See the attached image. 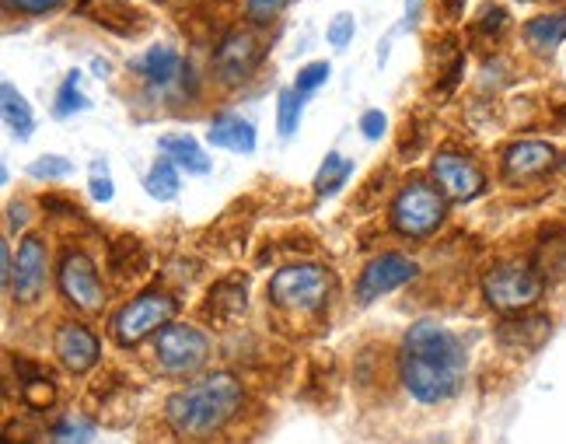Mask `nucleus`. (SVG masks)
I'll return each mask as SVG.
<instances>
[{
    "mask_svg": "<svg viewBox=\"0 0 566 444\" xmlns=\"http://www.w3.org/2000/svg\"><path fill=\"white\" fill-rule=\"evenodd\" d=\"M399 385L420 406H441L455 399L469 375L465 343L437 319H416L399 347Z\"/></svg>",
    "mask_w": 566,
    "mask_h": 444,
    "instance_id": "nucleus-1",
    "label": "nucleus"
},
{
    "mask_svg": "<svg viewBox=\"0 0 566 444\" xmlns=\"http://www.w3.org/2000/svg\"><path fill=\"white\" fill-rule=\"evenodd\" d=\"M245 385L231 371H210L165 399V427L182 444H214L242 417Z\"/></svg>",
    "mask_w": 566,
    "mask_h": 444,
    "instance_id": "nucleus-2",
    "label": "nucleus"
},
{
    "mask_svg": "<svg viewBox=\"0 0 566 444\" xmlns=\"http://www.w3.org/2000/svg\"><path fill=\"white\" fill-rule=\"evenodd\" d=\"M336 291V273L322 263H290L266 287L273 308L290 315H318Z\"/></svg>",
    "mask_w": 566,
    "mask_h": 444,
    "instance_id": "nucleus-3",
    "label": "nucleus"
},
{
    "mask_svg": "<svg viewBox=\"0 0 566 444\" xmlns=\"http://www.w3.org/2000/svg\"><path fill=\"white\" fill-rule=\"evenodd\" d=\"M546 284L549 280L532 259H500L483 273V298L500 315L532 312L546 294Z\"/></svg>",
    "mask_w": 566,
    "mask_h": 444,
    "instance_id": "nucleus-4",
    "label": "nucleus"
},
{
    "mask_svg": "<svg viewBox=\"0 0 566 444\" xmlns=\"http://www.w3.org/2000/svg\"><path fill=\"white\" fill-rule=\"evenodd\" d=\"M444 193L423 179H413L395 193L392 210H388V224L395 235L402 238H430L444 224Z\"/></svg>",
    "mask_w": 566,
    "mask_h": 444,
    "instance_id": "nucleus-5",
    "label": "nucleus"
},
{
    "mask_svg": "<svg viewBox=\"0 0 566 444\" xmlns=\"http://www.w3.org/2000/svg\"><path fill=\"white\" fill-rule=\"evenodd\" d=\"M175 312H179L175 298H168V294H161V291H147V294H140V298L126 301V305L112 315L109 329H112V336H116L119 347H137V343L144 340V336H151L154 329L172 326Z\"/></svg>",
    "mask_w": 566,
    "mask_h": 444,
    "instance_id": "nucleus-6",
    "label": "nucleus"
},
{
    "mask_svg": "<svg viewBox=\"0 0 566 444\" xmlns=\"http://www.w3.org/2000/svg\"><path fill=\"white\" fill-rule=\"evenodd\" d=\"M154 361H158L161 371L172 378L196 375V371H203L210 361L207 333H200L196 326L172 322V326L161 329L158 340H154Z\"/></svg>",
    "mask_w": 566,
    "mask_h": 444,
    "instance_id": "nucleus-7",
    "label": "nucleus"
},
{
    "mask_svg": "<svg viewBox=\"0 0 566 444\" xmlns=\"http://www.w3.org/2000/svg\"><path fill=\"white\" fill-rule=\"evenodd\" d=\"M147 84V95L161 98L165 91H179V98H193L196 95V74L193 63L182 60L172 46H151L140 60L130 63Z\"/></svg>",
    "mask_w": 566,
    "mask_h": 444,
    "instance_id": "nucleus-8",
    "label": "nucleus"
},
{
    "mask_svg": "<svg viewBox=\"0 0 566 444\" xmlns=\"http://www.w3.org/2000/svg\"><path fill=\"white\" fill-rule=\"evenodd\" d=\"M56 280H60V291L67 298L70 308L91 315L105 308V287L102 277H98L95 259L84 249H67L60 256V270H56Z\"/></svg>",
    "mask_w": 566,
    "mask_h": 444,
    "instance_id": "nucleus-9",
    "label": "nucleus"
},
{
    "mask_svg": "<svg viewBox=\"0 0 566 444\" xmlns=\"http://www.w3.org/2000/svg\"><path fill=\"white\" fill-rule=\"evenodd\" d=\"M416 277H420V263H416V259L402 256V252H381V256H374L371 263L360 270L357 301L360 305H374V301L388 298V294L406 287L409 280Z\"/></svg>",
    "mask_w": 566,
    "mask_h": 444,
    "instance_id": "nucleus-10",
    "label": "nucleus"
},
{
    "mask_svg": "<svg viewBox=\"0 0 566 444\" xmlns=\"http://www.w3.org/2000/svg\"><path fill=\"white\" fill-rule=\"evenodd\" d=\"M560 168V151L549 140H514L500 154V175L507 186H528Z\"/></svg>",
    "mask_w": 566,
    "mask_h": 444,
    "instance_id": "nucleus-11",
    "label": "nucleus"
},
{
    "mask_svg": "<svg viewBox=\"0 0 566 444\" xmlns=\"http://www.w3.org/2000/svg\"><path fill=\"white\" fill-rule=\"evenodd\" d=\"M263 60V42L252 28H235L214 49V74L224 88H238L252 77V70Z\"/></svg>",
    "mask_w": 566,
    "mask_h": 444,
    "instance_id": "nucleus-12",
    "label": "nucleus"
},
{
    "mask_svg": "<svg viewBox=\"0 0 566 444\" xmlns=\"http://www.w3.org/2000/svg\"><path fill=\"white\" fill-rule=\"evenodd\" d=\"M430 175H434L437 189H441L448 200L469 203L486 193V172L476 165V158H469V154H462V151L434 154Z\"/></svg>",
    "mask_w": 566,
    "mask_h": 444,
    "instance_id": "nucleus-13",
    "label": "nucleus"
},
{
    "mask_svg": "<svg viewBox=\"0 0 566 444\" xmlns=\"http://www.w3.org/2000/svg\"><path fill=\"white\" fill-rule=\"evenodd\" d=\"M49 284V249L42 235H25L18 242V259H14L11 291L18 305H35L46 294Z\"/></svg>",
    "mask_w": 566,
    "mask_h": 444,
    "instance_id": "nucleus-14",
    "label": "nucleus"
},
{
    "mask_svg": "<svg viewBox=\"0 0 566 444\" xmlns=\"http://www.w3.org/2000/svg\"><path fill=\"white\" fill-rule=\"evenodd\" d=\"M56 361L70 371V375H88L98 361H102V340L91 333L84 322H60L53 336Z\"/></svg>",
    "mask_w": 566,
    "mask_h": 444,
    "instance_id": "nucleus-15",
    "label": "nucleus"
},
{
    "mask_svg": "<svg viewBox=\"0 0 566 444\" xmlns=\"http://www.w3.org/2000/svg\"><path fill=\"white\" fill-rule=\"evenodd\" d=\"M497 343L504 350H518V354H532V350H539L542 343L549 340V333H553V319L542 312H518V315H504V319L497 322Z\"/></svg>",
    "mask_w": 566,
    "mask_h": 444,
    "instance_id": "nucleus-16",
    "label": "nucleus"
},
{
    "mask_svg": "<svg viewBox=\"0 0 566 444\" xmlns=\"http://www.w3.org/2000/svg\"><path fill=\"white\" fill-rule=\"evenodd\" d=\"M207 144L217 151H231V154H252L256 151V126L249 123L238 112L224 109L210 119L207 126Z\"/></svg>",
    "mask_w": 566,
    "mask_h": 444,
    "instance_id": "nucleus-17",
    "label": "nucleus"
},
{
    "mask_svg": "<svg viewBox=\"0 0 566 444\" xmlns=\"http://www.w3.org/2000/svg\"><path fill=\"white\" fill-rule=\"evenodd\" d=\"M245 305H249V280L235 273V277L214 284V291L207 294V319L231 322L245 315Z\"/></svg>",
    "mask_w": 566,
    "mask_h": 444,
    "instance_id": "nucleus-18",
    "label": "nucleus"
},
{
    "mask_svg": "<svg viewBox=\"0 0 566 444\" xmlns=\"http://www.w3.org/2000/svg\"><path fill=\"white\" fill-rule=\"evenodd\" d=\"M158 151L165 158H172L179 165V172L189 175H207L210 172V154L203 151V144L189 133H165L158 137Z\"/></svg>",
    "mask_w": 566,
    "mask_h": 444,
    "instance_id": "nucleus-19",
    "label": "nucleus"
},
{
    "mask_svg": "<svg viewBox=\"0 0 566 444\" xmlns=\"http://www.w3.org/2000/svg\"><path fill=\"white\" fill-rule=\"evenodd\" d=\"M525 42L532 46V53L553 56L566 42V11L539 14V18L525 21Z\"/></svg>",
    "mask_w": 566,
    "mask_h": 444,
    "instance_id": "nucleus-20",
    "label": "nucleus"
},
{
    "mask_svg": "<svg viewBox=\"0 0 566 444\" xmlns=\"http://www.w3.org/2000/svg\"><path fill=\"white\" fill-rule=\"evenodd\" d=\"M0 109H4V123H7V130L14 133V140H21V144L32 140L35 112H32V105H28V98L21 95L11 81L0 84Z\"/></svg>",
    "mask_w": 566,
    "mask_h": 444,
    "instance_id": "nucleus-21",
    "label": "nucleus"
},
{
    "mask_svg": "<svg viewBox=\"0 0 566 444\" xmlns=\"http://www.w3.org/2000/svg\"><path fill=\"white\" fill-rule=\"evenodd\" d=\"M144 189H147V196H154V200L172 203L175 196H179V189H182L179 165H175L172 158H165V154H161V158L151 165V172L144 175Z\"/></svg>",
    "mask_w": 566,
    "mask_h": 444,
    "instance_id": "nucleus-22",
    "label": "nucleus"
},
{
    "mask_svg": "<svg viewBox=\"0 0 566 444\" xmlns=\"http://www.w3.org/2000/svg\"><path fill=\"white\" fill-rule=\"evenodd\" d=\"M350 175H353V161L343 158L339 151H329L322 161V168H318V175H315V193L318 196H336L339 189L350 182Z\"/></svg>",
    "mask_w": 566,
    "mask_h": 444,
    "instance_id": "nucleus-23",
    "label": "nucleus"
},
{
    "mask_svg": "<svg viewBox=\"0 0 566 444\" xmlns=\"http://www.w3.org/2000/svg\"><path fill=\"white\" fill-rule=\"evenodd\" d=\"M88 109H91V98L81 91V70H70L53 98V116L67 119V116H74V112H88Z\"/></svg>",
    "mask_w": 566,
    "mask_h": 444,
    "instance_id": "nucleus-24",
    "label": "nucleus"
},
{
    "mask_svg": "<svg viewBox=\"0 0 566 444\" xmlns=\"http://www.w3.org/2000/svg\"><path fill=\"white\" fill-rule=\"evenodd\" d=\"M98 434V424L91 417H74V413H67V417H60L53 424V431H49V441L53 444H91Z\"/></svg>",
    "mask_w": 566,
    "mask_h": 444,
    "instance_id": "nucleus-25",
    "label": "nucleus"
},
{
    "mask_svg": "<svg viewBox=\"0 0 566 444\" xmlns=\"http://www.w3.org/2000/svg\"><path fill=\"white\" fill-rule=\"evenodd\" d=\"M301 112H304V98L294 88H283L277 95V133L283 140H294L301 130Z\"/></svg>",
    "mask_w": 566,
    "mask_h": 444,
    "instance_id": "nucleus-26",
    "label": "nucleus"
},
{
    "mask_svg": "<svg viewBox=\"0 0 566 444\" xmlns=\"http://www.w3.org/2000/svg\"><path fill=\"white\" fill-rule=\"evenodd\" d=\"M21 403H25L28 410H35V413H46L49 406L56 403V382L49 375L28 378V382L21 385Z\"/></svg>",
    "mask_w": 566,
    "mask_h": 444,
    "instance_id": "nucleus-27",
    "label": "nucleus"
},
{
    "mask_svg": "<svg viewBox=\"0 0 566 444\" xmlns=\"http://www.w3.org/2000/svg\"><path fill=\"white\" fill-rule=\"evenodd\" d=\"M329 77H332V63L329 60H311V63H304V67L297 70L294 91L301 98H311L318 88H325V84H329Z\"/></svg>",
    "mask_w": 566,
    "mask_h": 444,
    "instance_id": "nucleus-28",
    "label": "nucleus"
},
{
    "mask_svg": "<svg viewBox=\"0 0 566 444\" xmlns=\"http://www.w3.org/2000/svg\"><path fill=\"white\" fill-rule=\"evenodd\" d=\"M74 172V165H70V158H63V154H42V158H35L32 165H28V175L32 179H67V175Z\"/></svg>",
    "mask_w": 566,
    "mask_h": 444,
    "instance_id": "nucleus-29",
    "label": "nucleus"
},
{
    "mask_svg": "<svg viewBox=\"0 0 566 444\" xmlns=\"http://www.w3.org/2000/svg\"><path fill=\"white\" fill-rule=\"evenodd\" d=\"M507 25H511V18H507V11L500 4H486L483 14H479L476 21V35H486V39L500 42L507 35Z\"/></svg>",
    "mask_w": 566,
    "mask_h": 444,
    "instance_id": "nucleus-30",
    "label": "nucleus"
},
{
    "mask_svg": "<svg viewBox=\"0 0 566 444\" xmlns=\"http://www.w3.org/2000/svg\"><path fill=\"white\" fill-rule=\"evenodd\" d=\"M353 35H357V18H353V11H339L336 18L329 21V28H325V39H329L332 49H346L353 42Z\"/></svg>",
    "mask_w": 566,
    "mask_h": 444,
    "instance_id": "nucleus-31",
    "label": "nucleus"
},
{
    "mask_svg": "<svg viewBox=\"0 0 566 444\" xmlns=\"http://www.w3.org/2000/svg\"><path fill=\"white\" fill-rule=\"evenodd\" d=\"M287 4L290 0H245V18H249L256 28H266L280 18Z\"/></svg>",
    "mask_w": 566,
    "mask_h": 444,
    "instance_id": "nucleus-32",
    "label": "nucleus"
},
{
    "mask_svg": "<svg viewBox=\"0 0 566 444\" xmlns=\"http://www.w3.org/2000/svg\"><path fill=\"white\" fill-rule=\"evenodd\" d=\"M88 193H91V200H98V203H112V196H116V186H112V175H109V168H105V161H91Z\"/></svg>",
    "mask_w": 566,
    "mask_h": 444,
    "instance_id": "nucleus-33",
    "label": "nucleus"
},
{
    "mask_svg": "<svg viewBox=\"0 0 566 444\" xmlns=\"http://www.w3.org/2000/svg\"><path fill=\"white\" fill-rule=\"evenodd\" d=\"M385 130H388V116L381 109H367L364 116H360V133H364L371 144L385 137Z\"/></svg>",
    "mask_w": 566,
    "mask_h": 444,
    "instance_id": "nucleus-34",
    "label": "nucleus"
},
{
    "mask_svg": "<svg viewBox=\"0 0 566 444\" xmlns=\"http://www.w3.org/2000/svg\"><path fill=\"white\" fill-rule=\"evenodd\" d=\"M67 0H4L7 11H18V14H49L56 11V7H63Z\"/></svg>",
    "mask_w": 566,
    "mask_h": 444,
    "instance_id": "nucleus-35",
    "label": "nucleus"
},
{
    "mask_svg": "<svg viewBox=\"0 0 566 444\" xmlns=\"http://www.w3.org/2000/svg\"><path fill=\"white\" fill-rule=\"evenodd\" d=\"M7 217H11V231H18V228H25V217H28V210H25V203H11V210H7Z\"/></svg>",
    "mask_w": 566,
    "mask_h": 444,
    "instance_id": "nucleus-36",
    "label": "nucleus"
},
{
    "mask_svg": "<svg viewBox=\"0 0 566 444\" xmlns=\"http://www.w3.org/2000/svg\"><path fill=\"white\" fill-rule=\"evenodd\" d=\"M420 7H423V0H406V21H409V25L420 18Z\"/></svg>",
    "mask_w": 566,
    "mask_h": 444,
    "instance_id": "nucleus-37",
    "label": "nucleus"
},
{
    "mask_svg": "<svg viewBox=\"0 0 566 444\" xmlns=\"http://www.w3.org/2000/svg\"><path fill=\"white\" fill-rule=\"evenodd\" d=\"M91 70H95V74L102 77V74H109L112 67H109V60H102V56H98V60H91Z\"/></svg>",
    "mask_w": 566,
    "mask_h": 444,
    "instance_id": "nucleus-38",
    "label": "nucleus"
}]
</instances>
